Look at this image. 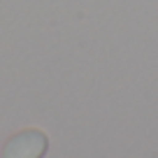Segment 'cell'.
Segmentation results:
<instances>
[{"label": "cell", "instance_id": "6da1fadb", "mask_svg": "<svg viewBox=\"0 0 158 158\" xmlns=\"http://www.w3.org/2000/svg\"><path fill=\"white\" fill-rule=\"evenodd\" d=\"M49 151V137L40 128H23L14 133L2 147V158H44Z\"/></svg>", "mask_w": 158, "mask_h": 158}]
</instances>
